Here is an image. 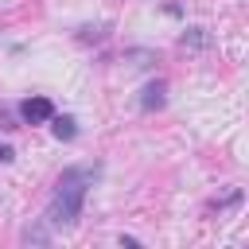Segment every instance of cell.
Returning <instances> with one entry per match:
<instances>
[{"mask_svg":"<svg viewBox=\"0 0 249 249\" xmlns=\"http://www.w3.org/2000/svg\"><path fill=\"white\" fill-rule=\"evenodd\" d=\"M19 241H23V245H47V241H51V226H47V222H31V226H23Z\"/></svg>","mask_w":249,"mask_h":249,"instance_id":"5b68a950","label":"cell"},{"mask_svg":"<svg viewBox=\"0 0 249 249\" xmlns=\"http://www.w3.org/2000/svg\"><path fill=\"white\" fill-rule=\"evenodd\" d=\"M51 132H54L58 140H74V136H78V121L66 117V113H62V117H51Z\"/></svg>","mask_w":249,"mask_h":249,"instance_id":"52a82bcc","label":"cell"},{"mask_svg":"<svg viewBox=\"0 0 249 249\" xmlns=\"http://www.w3.org/2000/svg\"><path fill=\"white\" fill-rule=\"evenodd\" d=\"M124 62L136 66V70H148V66L156 62V51H148V47H128V51H124Z\"/></svg>","mask_w":249,"mask_h":249,"instance_id":"8992f818","label":"cell"},{"mask_svg":"<svg viewBox=\"0 0 249 249\" xmlns=\"http://www.w3.org/2000/svg\"><path fill=\"white\" fill-rule=\"evenodd\" d=\"M97 175H101V167H89V163H74V167H66V171L58 175L54 191H51V202H47V226H54V230H70V226H78L82 206H86V195H89V187L97 183Z\"/></svg>","mask_w":249,"mask_h":249,"instance_id":"6da1fadb","label":"cell"},{"mask_svg":"<svg viewBox=\"0 0 249 249\" xmlns=\"http://www.w3.org/2000/svg\"><path fill=\"white\" fill-rule=\"evenodd\" d=\"M179 43H183L187 51H206L214 39H210V31H206V27H187V31L179 35Z\"/></svg>","mask_w":249,"mask_h":249,"instance_id":"277c9868","label":"cell"},{"mask_svg":"<svg viewBox=\"0 0 249 249\" xmlns=\"http://www.w3.org/2000/svg\"><path fill=\"white\" fill-rule=\"evenodd\" d=\"M54 117V105L47 97H23L19 101V121L23 124H47Z\"/></svg>","mask_w":249,"mask_h":249,"instance_id":"7a4b0ae2","label":"cell"},{"mask_svg":"<svg viewBox=\"0 0 249 249\" xmlns=\"http://www.w3.org/2000/svg\"><path fill=\"white\" fill-rule=\"evenodd\" d=\"M78 39H82V43H89V39L97 43V39H105V27H82V31H78Z\"/></svg>","mask_w":249,"mask_h":249,"instance_id":"ba28073f","label":"cell"},{"mask_svg":"<svg viewBox=\"0 0 249 249\" xmlns=\"http://www.w3.org/2000/svg\"><path fill=\"white\" fill-rule=\"evenodd\" d=\"M163 105H167V82L156 78V82H148V86L140 89V109H144V113H156V109H163Z\"/></svg>","mask_w":249,"mask_h":249,"instance_id":"3957f363","label":"cell"},{"mask_svg":"<svg viewBox=\"0 0 249 249\" xmlns=\"http://www.w3.org/2000/svg\"><path fill=\"white\" fill-rule=\"evenodd\" d=\"M12 160H16V148H12V144H4V140H0V163H12Z\"/></svg>","mask_w":249,"mask_h":249,"instance_id":"9c48e42d","label":"cell"}]
</instances>
